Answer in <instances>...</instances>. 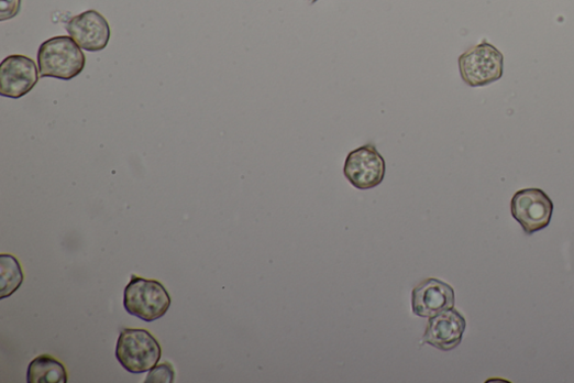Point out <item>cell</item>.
<instances>
[{"mask_svg": "<svg viewBox=\"0 0 574 383\" xmlns=\"http://www.w3.org/2000/svg\"><path fill=\"white\" fill-rule=\"evenodd\" d=\"M176 379V372L174 366L168 362L154 366L145 382L146 383H174Z\"/></svg>", "mask_w": 574, "mask_h": 383, "instance_id": "obj_13", "label": "cell"}, {"mask_svg": "<svg viewBox=\"0 0 574 383\" xmlns=\"http://www.w3.org/2000/svg\"><path fill=\"white\" fill-rule=\"evenodd\" d=\"M467 321L454 308L444 310L429 318L423 342L444 352L462 344Z\"/></svg>", "mask_w": 574, "mask_h": 383, "instance_id": "obj_7", "label": "cell"}, {"mask_svg": "<svg viewBox=\"0 0 574 383\" xmlns=\"http://www.w3.org/2000/svg\"><path fill=\"white\" fill-rule=\"evenodd\" d=\"M310 4L313 6L318 2V0H309Z\"/></svg>", "mask_w": 574, "mask_h": 383, "instance_id": "obj_15", "label": "cell"}, {"mask_svg": "<svg viewBox=\"0 0 574 383\" xmlns=\"http://www.w3.org/2000/svg\"><path fill=\"white\" fill-rule=\"evenodd\" d=\"M454 303L453 288L435 278L424 281L412 293V310L415 315L423 318H431L451 309Z\"/></svg>", "mask_w": 574, "mask_h": 383, "instance_id": "obj_10", "label": "cell"}, {"mask_svg": "<svg viewBox=\"0 0 574 383\" xmlns=\"http://www.w3.org/2000/svg\"><path fill=\"white\" fill-rule=\"evenodd\" d=\"M67 31L81 48L89 52L103 50L110 40L108 21L93 10L73 18L67 24Z\"/></svg>", "mask_w": 574, "mask_h": 383, "instance_id": "obj_9", "label": "cell"}, {"mask_svg": "<svg viewBox=\"0 0 574 383\" xmlns=\"http://www.w3.org/2000/svg\"><path fill=\"white\" fill-rule=\"evenodd\" d=\"M343 175L360 190L376 188L385 179V158L375 144H365L349 154L344 161Z\"/></svg>", "mask_w": 574, "mask_h": 383, "instance_id": "obj_6", "label": "cell"}, {"mask_svg": "<svg viewBox=\"0 0 574 383\" xmlns=\"http://www.w3.org/2000/svg\"><path fill=\"white\" fill-rule=\"evenodd\" d=\"M37 62L41 77L71 80L85 69L86 57L71 36H55L43 42Z\"/></svg>", "mask_w": 574, "mask_h": 383, "instance_id": "obj_1", "label": "cell"}, {"mask_svg": "<svg viewBox=\"0 0 574 383\" xmlns=\"http://www.w3.org/2000/svg\"><path fill=\"white\" fill-rule=\"evenodd\" d=\"M459 72L470 87H484L498 81L504 74L503 53L483 41L459 57Z\"/></svg>", "mask_w": 574, "mask_h": 383, "instance_id": "obj_3", "label": "cell"}, {"mask_svg": "<svg viewBox=\"0 0 574 383\" xmlns=\"http://www.w3.org/2000/svg\"><path fill=\"white\" fill-rule=\"evenodd\" d=\"M36 64L25 56H10L0 67V94L4 97L21 98L37 84Z\"/></svg>", "mask_w": 574, "mask_h": 383, "instance_id": "obj_8", "label": "cell"}, {"mask_svg": "<svg viewBox=\"0 0 574 383\" xmlns=\"http://www.w3.org/2000/svg\"><path fill=\"white\" fill-rule=\"evenodd\" d=\"M68 380L66 366L47 354L35 358L27 369V383H67Z\"/></svg>", "mask_w": 574, "mask_h": 383, "instance_id": "obj_11", "label": "cell"}, {"mask_svg": "<svg viewBox=\"0 0 574 383\" xmlns=\"http://www.w3.org/2000/svg\"><path fill=\"white\" fill-rule=\"evenodd\" d=\"M22 0H0V21L15 18L21 10Z\"/></svg>", "mask_w": 574, "mask_h": 383, "instance_id": "obj_14", "label": "cell"}, {"mask_svg": "<svg viewBox=\"0 0 574 383\" xmlns=\"http://www.w3.org/2000/svg\"><path fill=\"white\" fill-rule=\"evenodd\" d=\"M554 205L551 198L539 188L516 193L510 201V211L526 234L532 236L547 229L552 220Z\"/></svg>", "mask_w": 574, "mask_h": 383, "instance_id": "obj_5", "label": "cell"}, {"mask_svg": "<svg viewBox=\"0 0 574 383\" xmlns=\"http://www.w3.org/2000/svg\"><path fill=\"white\" fill-rule=\"evenodd\" d=\"M117 358L126 371L140 374L157 365L162 348L144 328H124L118 341Z\"/></svg>", "mask_w": 574, "mask_h": 383, "instance_id": "obj_2", "label": "cell"}, {"mask_svg": "<svg viewBox=\"0 0 574 383\" xmlns=\"http://www.w3.org/2000/svg\"><path fill=\"white\" fill-rule=\"evenodd\" d=\"M170 304L172 299L166 288L156 281L132 276L124 292L126 311L147 322L165 316Z\"/></svg>", "mask_w": 574, "mask_h": 383, "instance_id": "obj_4", "label": "cell"}, {"mask_svg": "<svg viewBox=\"0 0 574 383\" xmlns=\"http://www.w3.org/2000/svg\"><path fill=\"white\" fill-rule=\"evenodd\" d=\"M24 282V273L19 260L11 254L0 255V299L11 297Z\"/></svg>", "mask_w": 574, "mask_h": 383, "instance_id": "obj_12", "label": "cell"}]
</instances>
